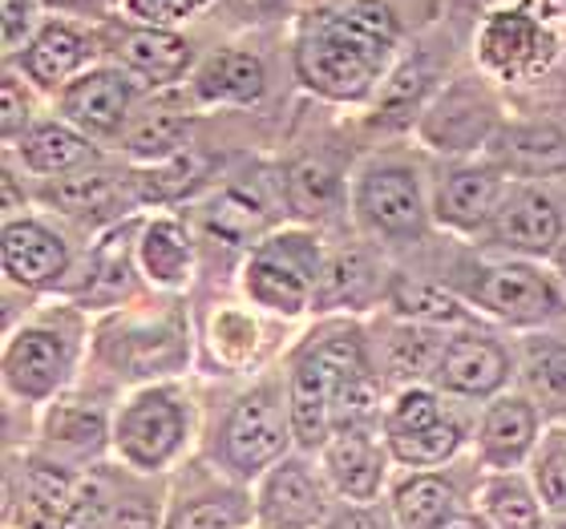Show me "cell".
<instances>
[{"mask_svg":"<svg viewBox=\"0 0 566 529\" xmlns=\"http://www.w3.org/2000/svg\"><path fill=\"white\" fill-rule=\"evenodd\" d=\"M70 372L65 336L53 328H21L4 348V384L21 400H49Z\"/></svg>","mask_w":566,"mask_h":529,"instance_id":"16","label":"cell"},{"mask_svg":"<svg viewBox=\"0 0 566 529\" xmlns=\"http://www.w3.org/2000/svg\"><path fill=\"white\" fill-rule=\"evenodd\" d=\"M17 154L33 174H73L94 162V146L70 121H36L17 138Z\"/></svg>","mask_w":566,"mask_h":529,"instance_id":"26","label":"cell"},{"mask_svg":"<svg viewBox=\"0 0 566 529\" xmlns=\"http://www.w3.org/2000/svg\"><path fill=\"white\" fill-rule=\"evenodd\" d=\"M461 299L470 307H482L485 316H497L514 328H543L566 311V299L551 275L534 263H478L458 283Z\"/></svg>","mask_w":566,"mask_h":529,"instance_id":"5","label":"cell"},{"mask_svg":"<svg viewBox=\"0 0 566 529\" xmlns=\"http://www.w3.org/2000/svg\"><path fill=\"white\" fill-rule=\"evenodd\" d=\"M461 514L458 489L441 473H409L392 489V521L397 529H446V521Z\"/></svg>","mask_w":566,"mask_h":529,"instance_id":"29","label":"cell"},{"mask_svg":"<svg viewBox=\"0 0 566 529\" xmlns=\"http://www.w3.org/2000/svg\"><path fill=\"white\" fill-rule=\"evenodd\" d=\"M199 178H202V158L187 150L178 154V158H166V162H150L130 182L142 202H175L199 187Z\"/></svg>","mask_w":566,"mask_h":529,"instance_id":"39","label":"cell"},{"mask_svg":"<svg viewBox=\"0 0 566 529\" xmlns=\"http://www.w3.org/2000/svg\"><path fill=\"white\" fill-rule=\"evenodd\" d=\"M187 141H190V118L187 114H175V109H150L146 118L126 126V150L134 158H142L146 166L187 154Z\"/></svg>","mask_w":566,"mask_h":529,"instance_id":"34","label":"cell"},{"mask_svg":"<svg viewBox=\"0 0 566 529\" xmlns=\"http://www.w3.org/2000/svg\"><path fill=\"white\" fill-rule=\"evenodd\" d=\"M283 202L292 207L300 219H328L340 202V178L332 174L319 158H300L283 178Z\"/></svg>","mask_w":566,"mask_h":529,"instance_id":"33","label":"cell"},{"mask_svg":"<svg viewBox=\"0 0 566 529\" xmlns=\"http://www.w3.org/2000/svg\"><path fill=\"white\" fill-rule=\"evenodd\" d=\"M324 251L304 231H280L255 243L243 267V292L268 311L300 316L316 299V283L324 271Z\"/></svg>","mask_w":566,"mask_h":529,"instance_id":"3","label":"cell"},{"mask_svg":"<svg viewBox=\"0 0 566 529\" xmlns=\"http://www.w3.org/2000/svg\"><path fill=\"white\" fill-rule=\"evenodd\" d=\"M328 518V485L307 461L283 457L275 469L263 473L255 494L260 529H319Z\"/></svg>","mask_w":566,"mask_h":529,"instance_id":"11","label":"cell"},{"mask_svg":"<svg viewBox=\"0 0 566 529\" xmlns=\"http://www.w3.org/2000/svg\"><path fill=\"white\" fill-rule=\"evenodd\" d=\"M94 57V41L85 33H77L65 21H49L36 29V36L24 45L21 70L24 77L41 89H65L70 82H77Z\"/></svg>","mask_w":566,"mask_h":529,"instance_id":"21","label":"cell"},{"mask_svg":"<svg viewBox=\"0 0 566 529\" xmlns=\"http://www.w3.org/2000/svg\"><path fill=\"white\" fill-rule=\"evenodd\" d=\"M251 497L243 489H214V494L187 497L170 514L166 529H248Z\"/></svg>","mask_w":566,"mask_h":529,"instance_id":"37","label":"cell"},{"mask_svg":"<svg viewBox=\"0 0 566 529\" xmlns=\"http://www.w3.org/2000/svg\"><path fill=\"white\" fill-rule=\"evenodd\" d=\"M134 82L122 70H85L57 94L61 118L77 126L85 138H109L130 121Z\"/></svg>","mask_w":566,"mask_h":529,"instance_id":"13","label":"cell"},{"mask_svg":"<svg viewBox=\"0 0 566 529\" xmlns=\"http://www.w3.org/2000/svg\"><path fill=\"white\" fill-rule=\"evenodd\" d=\"M118 194H122L118 178L106 174V170H73V174H61L45 190V199L65 214H97L106 211Z\"/></svg>","mask_w":566,"mask_h":529,"instance_id":"38","label":"cell"},{"mask_svg":"<svg viewBox=\"0 0 566 529\" xmlns=\"http://www.w3.org/2000/svg\"><path fill=\"white\" fill-rule=\"evenodd\" d=\"M195 94L207 106H255L268 94V65L251 49H219L195 73Z\"/></svg>","mask_w":566,"mask_h":529,"instance_id":"22","label":"cell"},{"mask_svg":"<svg viewBox=\"0 0 566 529\" xmlns=\"http://www.w3.org/2000/svg\"><path fill=\"white\" fill-rule=\"evenodd\" d=\"M380 292V267L373 260V251L365 247H344L324 260L316 283V299L312 311H360L377 299Z\"/></svg>","mask_w":566,"mask_h":529,"instance_id":"24","label":"cell"},{"mask_svg":"<svg viewBox=\"0 0 566 529\" xmlns=\"http://www.w3.org/2000/svg\"><path fill=\"white\" fill-rule=\"evenodd\" d=\"M526 392L546 416H566V343L555 336H538L522 356Z\"/></svg>","mask_w":566,"mask_h":529,"instance_id":"31","label":"cell"},{"mask_svg":"<svg viewBox=\"0 0 566 529\" xmlns=\"http://www.w3.org/2000/svg\"><path fill=\"white\" fill-rule=\"evenodd\" d=\"M324 529H389L385 521L373 514L368 506H344V509H336L328 521H324Z\"/></svg>","mask_w":566,"mask_h":529,"instance_id":"47","label":"cell"},{"mask_svg":"<svg viewBox=\"0 0 566 529\" xmlns=\"http://www.w3.org/2000/svg\"><path fill=\"white\" fill-rule=\"evenodd\" d=\"M490 247L510 251V255H526V260H543L555 255L558 243L566 239V223L558 202L538 187H506L497 202L494 223L485 226Z\"/></svg>","mask_w":566,"mask_h":529,"instance_id":"10","label":"cell"},{"mask_svg":"<svg viewBox=\"0 0 566 529\" xmlns=\"http://www.w3.org/2000/svg\"><path fill=\"white\" fill-rule=\"evenodd\" d=\"M502 130L497 118V102L490 97V89L470 77H461L437 97L433 106L424 109L421 118V138L424 146H433L441 154H470L482 150L494 141V134Z\"/></svg>","mask_w":566,"mask_h":529,"instance_id":"9","label":"cell"},{"mask_svg":"<svg viewBox=\"0 0 566 529\" xmlns=\"http://www.w3.org/2000/svg\"><path fill=\"white\" fill-rule=\"evenodd\" d=\"M190 429L187 400L175 389H146L118 412L114 448L138 473H158L182 453Z\"/></svg>","mask_w":566,"mask_h":529,"instance_id":"6","label":"cell"},{"mask_svg":"<svg viewBox=\"0 0 566 529\" xmlns=\"http://www.w3.org/2000/svg\"><path fill=\"white\" fill-rule=\"evenodd\" d=\"M134 21L150 24V29H170L182 17H195L199 9H207L211 0H122Z\"/></svg>","mask_w":566,"mask_h":529,"instance_id":"43","label":"cell"},{"mask_svg":"<svg viewBox=\"0 0 566 529\" xmlns=\"http://www.w3.org/2000/svg\"><path fill=\"white\" fill-rule=\"evenodd\" d=\"M465 433L453 416H441L437 424H424L417 433H401V436H385V448H389L392 461H401L409 469H437L453 461V453L461 448Z\"/></svg>","mask_w":566,"mask_h":529,"instance_id":"35","label":"cell"},{"mask_svg":"<svg viewBox=\"0 0 566 529\" xmlns=\"http://www.w3.org/2000/svg\"><path fill=\"white\" fill-rule=\"evenodd\" d=\"M202 223L227 247H251V243H263V231L272 226V202L263 199L260 182L227 187L219 199L207 202Z\"/></svg>","mask_w":566,"mask_h":529,"instance_id":"25","label":"cell"},{"mask_svg":"<svg viewBox=\"0 0 566 529\" xmlns=\"http://www.w3.org/2000/svg\"><path fill=\"white\" fill-rule=\"evenodd\" d=\"M295 441L292 429V404L280 389L263 384L235 400V409L227 416L219 433V461L223 469L239 482L263 477L287 457V445Z\"/></svg>","mask_w":566,"mask_h":529,"instance_id":"4","label":"cell"},{"mask_svg":"<svg viewBox=\"0 0 566 529\" xmlns=\"http://www.w3.org/2000/svg\"><path fill=\"white\" fill-rule=\"evenodd\" d=\"M118 61L122 70L142 77L146 85H170L178 82L182 73L190 70V41L187 36L170 33V29H150V24H138V29H126L118 36Z\"/></svg>","mask_w":566,"mask_h":529,"instance_id":"23","label":"cell"},{"mask_svg":"<svg viewBox=\"0 0 566 529\" xmlns=\"http://www.w3.org/2000/svg\"><path fill=\"white\" fill-rule=\"evenodd\" d=\"M506 194V178L494 162H461L441 174L433 190V219L458 235H485L494 223L497 202Z\"/></svg>","mask_w":566,"mask_h":529,"instance_id":"12","label":"cell"},{"mask_svg":"<svg viewBox=\"0 0 566 529\" xmlns=\"http://www.w3.org/2000/svg\"><path fill=\"white\" fill-rule=\"evenodd\" d=\"M482 514L494 529H543V497L514 473H497L482 485Z\"/></svg>","mask_w":566,"mask_h":529,"instance_id":"32","label":"cell"},{"mask_svg":"<svg viewBox=\"0 0 566 529\" xmlns=\"http://www.w3.org/2000/svg\"><path fill=\"white\" fill-rule=\"evenodd\" d=\"M490 162L502 174L558 178L566 174V134L555 121H510L490 141Z\"/></svg>","mask_w":566,"mask_h":529,"instance_id":"20","label":"cell"},{"mask_svg":"<svg viewBox=\"0 0 566 529\" xmlns=\"http://www.w3.org/2000/svg\"><path fill=\"white\" fill-rule=\"evenodd\" d=\"M114 529H163L158 501L146 489L114 494Z\"/></svg>","mask_w":566,"mask_h":529,"instance_id":"44","label":"cell"},{"mask_svg":"<svg viewBox=\"0 0 566 529\" xmlns=\"http://www.w3.org/2000/svg\"><path fill=\"white\" fill-rule=\"evenodd\" d=\"M538 404L531 396H494L478 424V453L490 469H518L538 445Z\"/></svg>","mask_w":566,"mask_h":529,"instance_id":"18","label":"cell"},{"mask_svg":"<svg viewBox=\"0 0 566 529\" xmlns=\"http://www.w3.org/2000/svg\"><path fill=\"white\" fill-rule=\"evenodd\" d=\"M401 41L397 12L385 0H340L307 12L295 36V77L328 102H365L385 85Z\"/></svg>","mask_w":566,"mask_h":529,"instance_id":"1","label":"cell"},{"mask_svg":"<svg viewBox=\"0 0 566 529\" xmlns=\"http://www.w3.org/2000/svg\"><path fill=\"white\" fill-rule=\"evenodd\" d=\"M446 529H494V526L485 521V514H465V509H461V514H453V518L446 521Z\"/></svg>","mask_w":566,"mask_h":529,"instance_id":"50","label":"cell"},{"mask_svg":"<svg viewBox=\"0 0 566 529\" xmlns=\"http://www.w3.org/2000/svg\"><path fill=\"white\" fill-rule=\"evenodd\" d=\"M190 260H195V247H190V235L182 223H175V219H154V223L142 231L138 263L150 283H158V287L187 283Z\"/></svg>","mask_w":566,"mask_h":529,"instance_id":"30","label":"cell"},{"mask_svg":"<svg viewBox=\"0 0 566 529\" xmlns=\"http://www.w3.org/2000/svg\"><path fill=\"white\" fill-rule=\"evenodd\" d=\"M227 4H231L243 21H268V17H275L287 0H227Z\"/></svg>","mask_w":566,"mask_h":529,"instance_id":"48","label":"cell"},{"mask_svg":"<svg viewBox=\"0 0 566 529\" xmlns=\"http://www.w3.org/2000/svg\"><path fill=\"white\" fill-rule=\"evenodd\" d=\"M555 267H558V275H563V283H566V239L558 243V251H555Z\"/></svg>","mask_w":566,"mask_h":529,"instance_id":"51","label":"cell"},{"mask_svg":"<svg viewBox=\"0 0 566 529\" xmlns=\"http://www.w3.org/2000/svg\"><path fill=\"white\" fill-rule=\"evenodd\" d=\"M353 211L368 235L389 239V243H413L424 235L433 207H424V190L413 166L373 162L356 174Z\"/></svg>","mask_w":566,"mask_h":529,"instance_id":"7","label":"cell"},{"mask_svg":"<svg viewBox=\"0 0 566 529\" xmlns=\"http://www.w3.org/2000/svg\"><path fill=\"white\" fill-rule=\"evenodd\" d=\"M478 57L497 77L526 82V77H538L558 57V36L531 9L506 4V9H494L485 17L482 33H478Z\"/></svg>","mask_w":566,"mask_h":529,"instance_id":"8","label":"cell"},{"mask_svg":"<svg viewBox=\"0 0 566 529\" xmlns=\"http://www.w3.org/2000/svg\"><path fill=\"white\" fill-rule=\"evenodd\" d=\"M4 118H0V130L4 138L17 141L24 130H29V97H24V85L17 77H4Z\"/></svg>","mask_w":566,"mask_h":529,"instance_id":"46","label":"cell"},{"mask_svg":"<svg viewBox=\"0 0 566 529\" xmlns=\"http://www.w3.org/2000/svg\"><path fill=\"white\" fill-rule=\"evenodd\" d=\"M433 380H437V389H446L465 400L497 396L502 384L510 380V352L494 336L465 331V336L446 340V352L437 360Z\"/></svg>","mask_w":566,"mask_h":529,"instance_id":"14","label":"cell"},{"mask_svg":"<svg viewBox=\"0 0 566 529\" xmlns=\"http://www.w3.org/2000/svg\"><path fill=\"white\" fill-rule=\"evenodd\" d=\"M57 12H85V17H106V4L102 0H41Z\"/></svg>","mask_w":566,"mask_h":529,"instance_id":"49","label":"cell"},{"mask_svg":"<svg viewBox=\"0 0 566 529\" xmlns=\"http://www.w3.org/2000/svg\"><path fill=\"white\" fill-rule=\"evenodd\" d=\"M429 85H433V73H429V61L413 57L397 65L392 77L380 85V118L377 121H409L413 118V109H421L424 94H429Z\"/></svg>","mask_w":566,"mask_h":529,"instance_id":"40","label":"cell"},{"mask_svg":"<svg viewBox=\"0 0 566 529\" xmlns=\"http://www.w3.org/2000/svg\"><path fill=\"white\" fill-rule=\"evenodd\" d=\"M558 529H566V521H563V526H558Z\"/></svg>","mask_w":566,"mask_h":529,"instance_id":"52","label":"cell"},{"mask_svg":"<svg viewBox=\"0 0 566 529\" xmlns=\"http://www.w3.org/2000/svg\"><path fill=\"white\" fill-rule=\"evenodd\" d=\"M61 529H114V494L102 477H90V482L77 485Z\"/></svg>","mask_w":566,"mask_h":529,"instance_id":"41","label":"cell"},{"mask_svg":"<svg viewBox=\"0 0 566 529\" xmlns=\"http://www.w3.org/2000/svg\"><path fill=\"white\" fill-rule=\"evenodd\" d=\"M534 494L546 509L566 514V436H551L534 457Z\"/></svg>","mask_w":566,"mask_h":529,"instance_id":"42","label":"cell"},{"mask_svg":"<svg viewBox=\"0 0 566 529\" xmlns=\"http://www.w3.org/2000/svg\"><path fill=\"white\" fill-rule=\"evenodd\" d=\"M70 271V247L57 231L36 219H9L4 223V275L17 287H53Z\"/></svg>","mask_w":566,"mask_h":529,"instance_id":"19","label":"cell"},{"mask_svg":"<svg viewBox=\"0 0 566 529\" xmlns=\"http://www.w3.org/2000/svg\"><path fill=\"white\" fill-rule=\"evenodd\" d=\"M77 485L82 482L61 461H24V469L9 482V521L17 529H61Z\"/></svg>","mask_w":566,"mask_h":529,"instance_id":"15","label":"cell"},{"mask_svg":"<svg viewBox=\"0 0 566 529\" xmlns=\"http://www.w3.org/2000/svg\"><path fill=\"white\" fill-rule=\"evenodd\" d=\"M446 352V340H437L433 328L424 324H405L385 340V372L392 380H421L433 377L437 360Z\"/></svg>","mask_w":566,"mask_h":529,"instance_id":"36","label":"cell"},{"mask_svg":"<svg viewBox=\"0 0 566 529\" xmlns=\"http://www.w3.org/2000/svg\"><path fill=\"white\" fill-rule=\"evenodd\" d=\"M324 477L340 497L368 506L380 494L385 482V448L377 445V436L368 424H353V429H336L324 445Z\"/></svg>","mask_w":566,"mask_h":529,"instance_id":"17","label":"cell"},{"mask_svg":"<svg viewBox=\"0 0 566 529\" xmlns=\"http://www.w3.org/2000/svg\"><path fill=\"white\" fill-rule=\"evenodd\" d=\"M385 295H389L392 311L401 319H409V324H424V328H461V324H473V307L458 292H446L441 283L392 275Z\"/></svg>","mask_w":566,"mask_h":529,"instance_id":"27","label":"cell"},{"mask_svg":"<svg viewBox=\"0 0 566 529\" xmlns=\"http://www.w3.org/2000/svg\"><path fill=\"white\" fill-rule=\"evenodd\" d=\"M295 441L324 448L336 429L373 424L377 416V377L365 336L353 324H328L295 352L287 377Z\"/></svg>","mask_w":566,"mask_h":529,"instance_id":"2","label":"cell"},{"mask_svg":"<svg viewBox=\"0 0 566 529\" xmlns=\"http://www.w3.org/2000/svg\"><path fill=\"white\" fill-rule=\"evenodd\" d=\"M109 441L106 412L85 404V400H61L45 416V445L53 457L85 461L97 457Z\"/></svg>","mask_w":566,"mask_h":529,"instance_id":"28","label":"cell"},{"mask_svg":"<svg viewBox=\"0 0 566 529\" xmlns=\"http://www.w3.org/2000/svg\"><path fill=\"white\" fill-rule=\"evenodd\" d=\"M33 0H4L0 12H4V53H17L21 45H29L36 36V17H33Z\"/></svg>","mask_w":566,"mask_h":529,"instance_id":"45","label":"cell"}]
</instances>
